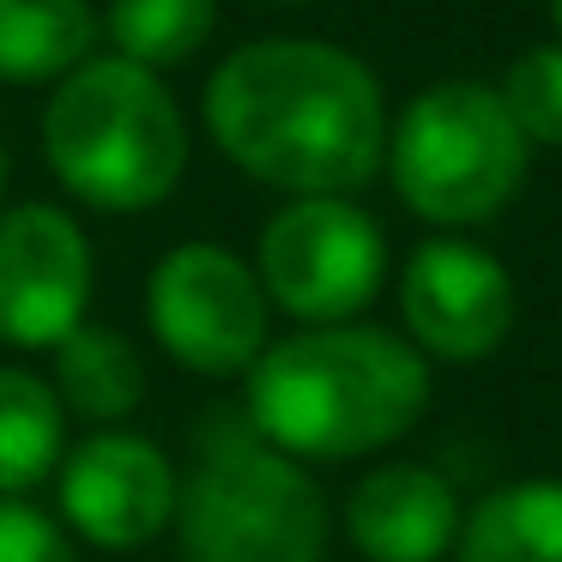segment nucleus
Returning a JSON list of instances; mask_svg holds the SVG:
<instances>
[{
    "label": "nucleus",
    "mask_w": 562,
    "mask_h": 562,
    "mask_svg": "<svg viewBox=\"0 0 562 562\" xmlns=\"http://www.w3.org/2000/svg\"><path fill=\"white\" fill-rule=\"evenodd\" d=\"M218 151L284 194H351L387 158V103L357 55L267 37L224 55L206 86Z\"/></svg>",
    "instance_id": "f257e3e1"
},
{
    "label": "nucleus",
    "mask_w": 562,
    "mask_h": 562,
    "mask_svg": "<svg viewBox=\"0 0 562 562\" xmlns=\"http://www.w3.org/2000/svg\"><path fill=\"white\" fill-rule=\"evenodd\" d=\"M248 375V424L291 460H357L424 417L429 363L381 327H303L267 345Z\"/></svg>",
    "instance_id": "f03ea898"
},
{
    "label": "nucleus",
    "mask_w": 562,
    "mask_h": 562,
    "mask_svg": "<svg viewBox=\"0 0 562 562\" xmlns=\"http://www.w3.org/2000/svg\"><path fill=\"white\" fill-rule=\"evenodd\" d=\"M43 151L74 200L98 212H146L176 194L188 170V122L158 67L127 55H86L61 74L43 110Z\"/></svg>",
    "instance_id": "7ed1b4c3"
},
{
    "label": "nucleus",
    "mask_w": 562,
    "mask_h": 562,
    "mask_svg": "<svg viewBox=\"0 0 562 562\" xmlns=\"http://www.w3.org/2000/svg\"><path fill=\"white\" fill-rule=\"evenodd\" d=\"M400 200L429 224H484L520 194L526 134L514 127L502 91L477 79H448L412 98L387 134V158Z\"/></svg>",
    "instance_id": "20e7f679"
},
{
    "label": "nucleus",
    "mask_w": 562,
    "mask_h": 562,
    "mask_svg": "<svg viewBox=\"0 0 562 562\" xmlns=\"http://www.w3.org/2000/svg\"><path fill=\"white\" fill-rule=\"evenodd\" d=\"M182 562H321L327 502L303 460L272 441H218L176 477Z\"/></svg>",
    "instance_id": "39448f33"
},
{
    "label": "nucleus",
    "mask_w": 562,
    "mask_h": 562,
    "mask_svg": "<svg viewBox=\"0 0 562 562\" xmlns=\"http://www.w3.org/2000/svg\"><path fill=\"white\" fill-rule=\"evenodd\" d=\"M387 279V236L345 194H296L260 236V291L284 315L327 327L375 303Z\"/></svg>",
    "instance_id": "423d86ee"
},
{
    "label": "nucleus",
    "mask_w": 562,
    "mask_h": 562,
    "mask_svg": "<svg viewBox=\"0 0 562 562\" xmlns=\"http://www.w3.org/2000/svg\"><path fill=\"white\" fill-rule=\"evenodd\" d=\"M151 339L194 375H243L267 351V291L218 243H182L146 279Z\"/></svg>",
    "instance_id": "0eeeda50"
},
{
    "label": "nucleus",
    "mask_w": 562,
    "mask_h": 562,
    "mask_svg": "<svg viewBox=\"0 0 562 562\" xmlns=\"http://www.w3.org/2000/svg\"><path fill=\"white\" fill-rule=\"evenodd\" d=\"M91 248L61 206H19L0 218V339L55 351L86 321Z\"/></svg>",
    "instance_id": "6e6552de"
},
{
    "label": "nucleus",
    "mask_w": 562,
    "mask_h": 562,
    "mask_svg": "<svg viewBox=\"0 0 562 562\" xmlns=\"http://www.w3.org/2000/svg\"><path fill=\"white\" fill-rule=\"evenodd\" d=\"M55 490L67 526L103 550L151 544L176 514V465L164 460L158 441L127 429H98L67 448L55 465Z\"/></svg>",
    "instance_id": "1a4fd4ad"
},
{
    "label": "nucleus",
    "mask_w": 562,
    "mask_h": 562,
    "mask_svg": "<svg viewBox=\"0 0 562 562\" xmlns=\"http://www.w3.org/2000/svg\"><path fill=\"white\" fill-rule=\"evenodd\" d=\"M400 308L417 351L441 357V363H477L514 327V279L496 255L441 236L405 260Z\"/></svg>",
    "instance_id": "9d476101"
},
{
    "label": "nucleus",
    "mask_w": 562,
    "mask_h": 562,
    "mask_svg": "<svg viewBox=\"0 0 562 562\" xmlns=\"http://www.w3.org/2000/svg\"><path fill=\"white\" fill-rule=\"evenodd\" d=\"M345 532L369 562H436L460 538V502L429 465H375L345 502Z\"/></svg>",
    "instance_id": "9b49d317"
},
{
    "label": "nucleus",
    "mask_w": 562,
    "mask_h": 562,
    "mask_svg": "<svg viewBox=\"0 0 562 562\" xmlns=\"http://www.w3.org/2000/svg\"><path fill=\"white\" fill-rule=\"evenodd\" d=\"M460 562H562V477L502 484L460 520Z\"/></svg>",
    "instance_id": "f8f14e48"
},
{
    "label": "nucleus",
    "mask_w": 562,
    "mask_h": 562,
    "mask_svg": "<svg viewBox=\"0 0 562 562\" xmlns=\"http://www.w3.org/2000/svg\"><path fill=\"white\" fill-rule=\"evenodd\" d=\"M55 400H61V412L86 417V424H122L146 400V363H139L134 339L115 327L79 321L55 345Z\"/></svg>",
    "instance_id": "ddd939ff"
},
{
    "label": "nucleus",
    "mask_w": 562,
    "mask_h": 562,
    "mask_svg": "<svg viewBox=\"0 0 562 562\" xmlns=\"http://www.w3.org/2000/svg\"><path fill=\"white\" fill-rule=\"evenodd\" d=\"M98 49L91 0H0V79L43 86Z\"/></svg>",
    "instance_id": "4468645a"
},
{
    "label": "nucleus",
    "mask_w": 562,
    "mask_h": 562,
    "mask_svg": "<svg viewBox=\"0 0 562 562\" xmlns=\"http://www.w3.org/2000/svg\"><path fill=\"white\" fill-rule=\"evenodd\" d=\"M67 453V412L31 369H0V496L49 484Z\"/></svg>",
    "instance_id": "2eb2a0df"
},
{
    "label": "nucleus",
    "mask_w": 562,
    "mask_h": 562,
    "mask_svg": "<svg viewBox=\"0 0 562 562\" xmlns=\"http://www.w3.org/2000/svg\"><path fill=\"white\" fill-rule=\"evenodd\" d=\"M218 25V0H110L103 31L115 55L139 67H176L200 49Z\"/></svg>",
    "instance_id": "dca6fc26"
},
{
    "label": "nucleus",
    "mask_w": 562,
    "mask_h": 562,
    "mask_svg": "<svg viewBox=\"0 0 562 562\" xmlns=\"http://www.w3.org/2000/svg\"><path fill=\"white\" fill-rule=\"evenodd\" d=\"M502 103L526 146H562V43L526 49L502 79Z\"/></svg>",
    "instance_id": "f3484780"
},
{
    "label": "nucleus",
    "mask_w": 562,
    "mask_h": 562,
    "mask_svg": "<svg viewBox=\"0 0 562 562\" xmlns=\"http://www.w3.org/2000/svg\"><path fill=\"white\" fill-rule=\"evenodd\" d=\"M0 562H79V557L74 538L43 508H31L25 496H0Z\"/></svg>",
    "instance_id": "a211bd4d"
},
{
    "label": "nucleus",
    "mask_w": 562,
    "mask_h": 562,
    "mask_svg": "<svg viewBox=\"0 0 562 562\" xmlns=\"http://www.w3.org/2000/svg\"><path fill=\"white\" fill-rule=\"evenodd\" d=\"M0 194H7V146H0Z\"/></svg>",
    "instance_id": "6ab92c4d"
},
{
    "label": "nucleus",
    "mask_w": 562,
    "mask_h": 562,
    "mask_svg": "<svg viewBox=\"0 0 562 562\" xmlns=\"http://www.w3.org/2000/svg\"><path fill=\"white\" fill-rule=\"evenodd\" d=\"M550 13H557V31H562V0H550Z\"/></svg>",
    "instance_id": "aec40b11"
},
{
    "label": "nucleus",
    "mask_w": 562,
    "mask_h": 562,
    "mask_svg": "<svg viewBox=\"0 0 562 562\" xmlns=\"http://www.w3.org/2000/svg\"><path fill=\"white\" fill-rule=\"evenodd\" d=\"M279 7H303V0H279Z\"/></svg>",
    "instance_id": "412c9836"
}]
</instances>
